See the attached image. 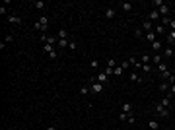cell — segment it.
I'll use <instances>...</instances> for the list:
<instances>
[{
    "label": "cell",
    "instance_id": "cell-1",
    "mask_svg": "<svg viewBox=\"0 0 175 130\" xmlns=\"http://www.w3.org/2000/svg\"><path fill=\"white\" fill-rule=\"evenodd\" d=\"M156 113H158V115H160L162 118H167V117H171V109L163 107L162 103H156Z\"/></svg>",
    "mask_w": 175,
    "mask_h": 130
},
{
    "label": "cell",
    "instance_id": "cell-2",
    "mask_svg": "<svg viewBox=\"0 0 175 130\" xmlns=\"http://www.w3.org/2000/svg\"><path fill=\"white\" fill-rule=\"evenodd\" d=\"M47 25H49V18L47 16H41L37 21H35V29H39V31H47Z\"/></svg>",
    "mask_w": 175,
    "mask_h": 130
},
{
    "label": "cell",
    "instance_id": "cell-3",
    "mask_svg": "<svg viewBox=\"0 0 175 130\" xmlns=\"http://www.w3.org/2000/svg\"><path fill=\"white\" fill-rule=\"evenodd\" d=\"M90 89H91V93H95V95H99V93H103V84H99L97 80H91V84H90Z\"/></svg>",
    "mask_w": 175,
    "mask_h": 130
},
{
    "label": "cell",
    "instance_id": "cell-4",
    "mask_svg": "<svg viewBox=\"0 0 175 130\" xmlns=\"http://www.w3.org/2000/svg\"><path fill=\"white\" fill-rule=\"evenodd\" d=\"M43 49H45V52L49 54V56H51V60H55V58H57V54H58V52H57V49H55L53 45L45 43V45H43Z\"/></svg>",
    "mask_w": 175,
    "mask_h": 130
},
{
    "label": "cell",
    "instance_id": "cell-5",
    "mask_svg": "<svg viewBox=\"0 0 175 130\" xmlns=\"http://www.w3.org/2000/svg\"><path fill=\"white\" fill-rule=\"evenodd\" d=\"M154 33L158 35V37H165V35H167V29H165L162 23H158V25L154 27Z\"/></svg>",
    "mask_w": 175,
    "mask_h": 130
},
{
    "label": "cell",
    "instance_id": "cell-6",
    "mask_svg": "<svg viewBox=\"0 0 175 130\" xmlns=\"http://www.w3.org/2000/svg\"><path fill=\"white\" fill-rule=\"evenodd\" d=\"M165 41H167L169 47L175 43V31H173V29H171V31H167V35H165Z\"/></svg>",
    "mask_w": 175,
    "mask_h": 130
},
{
    "label": "cell",
    "instance_id": "cell-7",
    "mask_svg": "<svg viewBox=\"0 0 175 130\" xmlns=\"http://www.w3.org/2000/svg\"><path fill=\"white\" fill-rule=\"evenodd\" d=\"M144 39L150 41V43H154V41H158V35H156L154 31H148V33H144Z\"/></svg>",
    "mask_w": 175,
    "mask_h": 130
},
{
    "label": "cell",
    "instance_id": "cell-8",
    "mask_svg": "<svg viewBox=\"0 0 175 130\" xmlns=\"http://www.w3.org/2000/svg\"><path fill=\"white\" fill-rule=\"evenodd\" d=\"M148 20H150V21H158V20H162V18H160V12H158V10H152V12L148 14Z\"/></svg>",
    "mask_w": 175,
    "mask_h": 130
},
{
    "label": "cell",
    "instance_id": "cell-9",
    "mask_svg": "<svg viewBox=\"0 0 175 130\" xmlns=\"http://www.w3.org/2000/svg\"><path fill=\"white\" fill-rule=\"evenodd\" d=\"M158 12H160V16H162V18H165V16H169V6H167V4H163V6L158 8Z\"/></svg>",
    "mask_w": 175,
    "mask_h": 130
},
{
    "label": "cell",
    "instance_id": "cell-10",
    "mask_svg": "<svg viewBox=\"0 0 175 130\" xmlns=\"http://www.w3.org/2000/svg\"><path fill=\"white\" fill-rule=\"evenodd\" d=\"M97 82H99V84H105V82H107V80H109V76H107V74H105V72H97Z\"/></svg>",
    "mask_w": 175,
    "mask_h": 130
},
{
    "label": "cell",
    "instance_id": "cell-11",
    "mask_svg": "<svg viewBox=\"0 0 175 130\" xmlns=\"http://www.w3.org/2000/svg\"><path fill=\"white\" fill-rule=\"evenodd\" d=\"M8 21L10 23H14V25H21L24 21H21V18H18V16H8Z\"/></svg>",
    "mask_w": 175,
    "mask_h": 130
},
{
    "label": "cell",
    "instance_id": "cell-12",
    "mask_svg": "<svg viewBox=\"0 0 175 130\" xmlns=\"http://www.w3.org/2000/svg\"><path fill=\"white\" fill-rule=\"evenodd\" d=\"M160 62H163V54L162 52H158V54H154V56H152V64H160Z\"/></svg>",
    "mask_w": 175,
    "mask_h": 130
},
{
    "label": "cell",
    "instance_id": "cell-13",
    "mask_svg": "<svg viewBox=\"0 0 175 130\" xmlns=\"http://www.w3.org/2000/svg\"><path fill=\"white\" fill-rule=\"evenodd\" d=\"M121 109H123V113H129V115H132V105H130L129 101H125V103L121 105Z\"/></svg>",
    "mask_w": 175,
    "mask_h": 130
},
{
    "label": "cell",
    "instance_id": "cell-14",
    "mask_svg": "<svg viewBox=\"0 0 175 130\" xmlns=\"http://www.w3.org/2000/svg\"><path fill=\"white\" fill-rule=\"evenodd\" d=\"M130 82H136V84H144V78H140L136 72H132V74H130Z\"/></svg>",
    "mask_w": 175,
    "mask_h": 130
},
{
    "label": "cell",
    "instance_id": "cell-15",
    "mask_svg": "<svg viewBox=\"0 0 175 130\" xmlns=\"http://www.w3.org/2000/svg\"><path fill=\"white\" fill-rule=\"evenodd\" d=\"M142 29H144V33H148V31H154V25H152V21H144L142 23Z\"/></svg>",
    "mask_w": 175,
    "mask_h": 130
},
{
    "label": "cell",
    "instance_id": "cell-16",
    "mask_svg": "<svg viewBox=\"0 0 175 130\" xmlns=\"http://www.w3.org/2000/svg\"><path fill=\"white\" fill-rule=\"evenodd\" d=\"M169 85H171V82H160V84H158V89L160 91H167Z\"/></svg>",
    "mask_w": 175,
    "mask_h": 130
},
{
    "label": "cell",
    "instance_id": "cell-17",
    "mask_svg": "<svg viewBox=\"0 0 175 130\" xmlns=\"http://www.w3.org/2000/svg\"><path fill=\"white\" fill-rule=\"evenodd\" d=\"M119 6H121L123 12H130V10H132V4H130V2H121Z\"/></svg>",
    "mask_w": 175,
    "mask_h": 130
},
{
    "label": "cell",
    "instance_id": "cell-18",
    "mask_svg": "<svg viewBox=\"0 0 175 130\" xmlns=\"http://www.w3.org/2000/svg\"><path fill=\"white\" fill-rule=\"evenodd\" d=\"M169 99H171V97H169V95H165L163 99H160V103H162L163 107H167V109H171V101H169Z\"/></svg>",
    "mask_w": 175,
    "mask_h": 130
},
{
    "label": "cell",
    "instance_id": "cell-19",
    "mask_svg": "<svg viewBox=\"0 0 175 130\" xmlns=\"http://www.w3.org/2000/svg\"><path fill=\"white\" fill-rule=\"evenodd\" d=\"M115 16H117L115 8H107V10H105V18H109L111 20V18H115Z\"/></svg>",
    "mask_w": 175,
    "mask_h": 130
},
{
    "label": "cell",
    "instance_id": "cell-20",
    "mask_svg": "<svg viewBox=\"0 0 175 130\" xmlns=\"http://www.w3.org/2000/svg\"><path fill=\"white\" fill-rule=\"evenodd\" d=\"M162 49H163V45H162V41L160 39L152 43V51H162Z\"/></svg>",
    "mask_w": 175,
    "mask_h": 130
},
{
    "label": "cell",
    "instance_id": "cell-21",
    "mask_svg": "<svg viewBox=\"0 0 175 130\" xmlns=\"http://www.w3.org/2000/svg\"><path fill=\"white\" fill-rule=\"evenodd\" d=\"M163 56H165V58H169V56H173V49H171V47H165V49H163V52H162Z\"/></svg>",
    "mask_w": 175,
    "mask_h": 130
},
{
    "label": "cell",
    "instance_id": "cell-22",
    "mask_svg": "<svg viewBox=\"0 0 175 130\" xmlns=\"http://www.w3.org/2000/svg\"><path fill=\"white\" fill-rule=\"evenodd\" d=\"M57 37H58V39H68V33H66V29H62V27H60V29H58V33H57Z\"/></svg>",
    "mask_w": 175,
    "mask_h": 130
},
{
    "label": "cell",
    "instance_id": "cell-23",
    "mask_svg": "<svg viewBox=\"0 0 175 130\" xmlns=\"http://www.w3.org/2000/svg\"><path fill=\"white\" fill-rule=\"evenodd\" d=\"M123 72H125V68H123L121 64H119V66L115 68V70H113V76H117V78H119V76H123Z\"/></svg>",
    "mask_w": 175,
    "mask_h": 130
},
{
    "label": "cell",
    "instance_id": "cell-24",
    "mask_svg": "<svg viewBox=\"0 0 175 130\" xmlns=\"http://www.w3.org/2000/svg\"><path fill=\"white\" fill-rule=\"evenodd\" d=\"M148 128L158 130V128H160V122H158V120H148Z\"/></svg>",
    "mask_w": 175,
    "mask_h": 130
},
{
    "label": "cell",
    "instance_id": "cell-25",
    "mask_svg": "<svg viewBox=\"0 0 175 130\" xmlns=\"http://www.w3.org/2000/svg\"><path fill=\"white\" fill-rule=\"evenodd\" d=\"M33 6L37 8V10H45V6H47V4L43 2V0H37V2H33Z\"/></svg>",
    "mask_w": 175,
    "mask_h": 130
},
{
    "label": "cell",
    "instance_id": "cell-26",
    "mask_svg": "<svg viewBox=\"0 0 175 130\" xmlns=\"http://www.w3.org/2000/svg\"><path fill=\"white\" fill-rule=\"evenodd\" d=\"M68 43H70L68 39H58V45H57V47H58V49H64V47L68 45Z\"/></svg>",
    "mask_w": 175,
    "mask_h": 130
},
{
    "label": "cell",
    "instance_id": "cell-27",
    "mask_svg": "<svg viewBox=\"0 0 175 130\" xmlns=\"http://www.w3.org/2000/svg\"><path fill=\"white\" fill-rule=\"evenodd\" d=\"M160 23H162L163 27L169 25V23H171V18H169V16H165V18H162V20H160Z\"/></svg>",
    "mask_w": 175,
    "mask_h": 130
},
{
    "label": "cell",
    "instance_id": "cell-28",
    "mask_svg": "<svg viewBox=\"0 0 175 130\" xmlns=\"http://www.w3.org/2000/svg\"><path fill=\"white\" fill-rule=\"evenodd\" d=\"M158 70H160V72L163 74V72H167L169 68H167V64H165V62H160V64H158Z\"/></svg>",
    "mask_w": 175,
    "mask_h": 130
},
{
    "label": "cell",
    "instance_id": "cell-29",
    "mask_svg": "<svg viewBox=\"0 0 175 130\" xmlns=\"http://www.w3.org/2000/svg\"><path fill=\"white\" fill-rule=\"evenodd\" d=\"M107 68H113V70H115V68H117V60L115 58H109V60H107Z\"/></svg>",
    "mask_w": 175,
    "mask_h": 130
},
{
    "label": "cell",
    "instance_id": "cell-30",
    "mask_svg": "<svg viewBox=\"0 0 175 130\" xmlns=\"http://www.w3.org/2000/svg\"><path fill=\"white\" fill-rule=\"evenodd\" d=\"M142 70L146 72V74H152V70H154V66H152V64H142Z\"/></svg>",
    "mask_w": 175,
    "mask_h": 130
},
{
    "label": "cell",
    "instance_id": "cell-31",
    "mask_svg": "<svg viewBox=\"0 0 175 130\" xmlns=\"http://www.w3.org/2000/svg\"><path fill=\"white\" fill-rule=\"evenodd\" d=\"M90 68H95V70H97V68H99V60H97V58H91L90 60Z\"/></svg>",
    "mask_w": 175,
    "mask_h": 130
},
{
    "label": "cell",
    "instance_id": "cell-32",
    "mask_svg": "<svg viewBox=\"0 0 175 130\" xmlns=\"http://www.w3.org/2000/svg\"><path fill=\"white\" fill-rule=\"evenodd\" d=\"M90 87H88V85H82V89H80V93H82V95H88V93H90Z\"/></svg>",
    "mask_w": 175,
    "mask_h": 130
},
{
    "label": "cell",
    "instance_id": "cell-33",
    "mask_svg": "<svg viewBox=\"0 0 175 130\" xmlns=\"http://www.w3.org/2000/svg\"><path fill=\"white\" fill-rule=\"evenodd\" d=\"M68 49H70V51H76V49H78L76 41H70V43H68Z\"/></svg>",
    "mask_w": 175,
    "mask_h": 130
},
{
    "label": "cell",
    "instance_id": "cell-34",
    "mask_svg": "<svg viewBox=\"0 0 175 130\" xmlns=\"http://www.w3.org/2000/svg\"><path fill=\"white\" fill-rule=\"evenodd\" d=\"M152 4H154V6H158V8H160V6H163V4H165V2H163V0H154V2H152Z\"/></svg>",
    "mask_w": 175,
    "mask_h": 130
},
{
    "label": "cell",
    "instance_id": "cell-35",
    "mask_svg": "<svg viewBox=\"0 0 175 130\" xmlns=\"http://www.w3.org/2000/svg\"><path fill=\"white\" fill-rule=\"evenodd\" d=\"M119 118H121V120H129V113H121Z\"/></svg>",
    "mask_w": 175,
    "mask_h": 130
},
{
    "label": "cell",
    "instance_id": "cell-36",
    "mask_svg": "<svg viewBox=\"0 0 175 130\" xmlns=\"http://www.w3.org/2000/svg\"><path fill=\"white\" fill-rule=\"evenodd\" d=\"M129 122H130V124H134V122H136V118H134V115H129Z\"/></svg>",
    "mask_w": 175,
    "mask_h": 130
},
{
    "label": "cell",
    "instance_id": "cell-37",
    "mask_svg": "<svg viewBox=\"0 0 175 130\" xmlns=\"http://www.w3.org/2000/svg\"><path fill=\"white\" fill-rule=\"evenodd\" d=\"M0 14H2V16H6V14H8V10H6V6H2V8H0Z\"/></svg>",
    "mask_w": 175,
    "mask_h": 130
},
{
    "label": "cell",
    "instance_id": "cell-38",
    "mask_svg": "<svg viewBox=\"0 0 175 130\" xmlns=\"http://www.w3.org/2000/svg\"><path fill=\"white\" fill-rule=\"evenodd\" d=\"M103 72H105V74H107V76H111V74H113V68H105Z\"/></svg>",
    "mask_w": 175,
    "mask_h": 130
},
{
    "label": "cell",
    "instance_id": "cell-39",
    "mask_svg": "<svg viewBox=\"0 0 175 130\" xmlns=\"http://www.w3.org/2000/svg\"><path fill=\"white\" fill-rule=\"evenodd\" d=\"M169 27H171V29H173V31H175V20H171V23H169Z\"/></svg>",
    "mask_w": 175,
    "mask_h": 130
},
{
    "label": "cell",
    "instance_id": "cell-40",
    "mask_svg": "<svg viewBox=\"0 0 175 130\" xmlns=\"http://www.w3.org/2000/svg\"><path fill=\"white\" fill-rule=\"evenodd\" d=\"M47 130H57V126H53L51 124V126H47Z\"/></svg>",
    "mask_w": 175,
    "mask_h": 130
},
{
    "label": "cell",
    "instance_id": "cell-41",
    "mask_svg": "<svg viewBox=\"0 0 175 130\" xmlns=\"http://www.w3.org/2000/svg\"><path fill=\"white\" fill-rule=\"evenodd\" d=\"M173 72H175V66H173Z\"/></svg>",
    "mask_w": 175,
    "mask_h": 130
},
{
    "label": "cell",
    "instance_id": "cell-42",
    "mask_svg": "<svg viewBox=\"0 0 175 130\" xmlns=\"http://www.w3.org/2000/svg\"><path fill=\"white\" fill-rule=\"evenodd\" d=\"M173 117H175V115H173Z\"/></svg>",
    "mask_w": 175,
    "mask_h": 130
}]
</instances>
